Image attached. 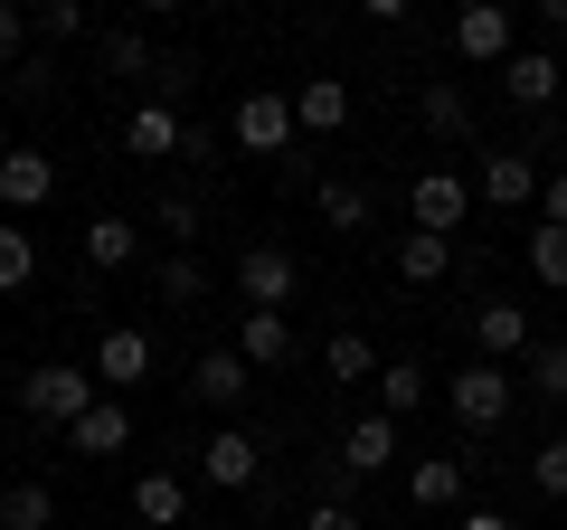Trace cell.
Returning a JSON list of instances; mask_svg holds the SVG:
<instances>
[{"mask_svg": "<svg viewBox=\"0 0 567 530\" xmlns=\"http://www.w3.org/2000/svg\"><path fill=\"white\" fill-rule=\"evenodd\" d=\"M293 133H303V123H293V95H246L237 104V143L246 152H284Z\"/></svg>", "mask_w": 567, "mask_h": 530, "instance_id": "obj_10", "label": "cell"}, {"mask_svg": "<svg viewBox=\"0 0 567 530\" xmlns=\"http://www.w3.org/2000/svg\"><path fill=\"white\" fill-rule=\"evenodd\" d=\"M406 492H416V511H454L464 502V455H425V465L406 473Z\"/></svg>", "mask_w": 567, "mask_h": 530, "instance_id": "obj_21", "label": "cell"}, {"mask_svg": "<svg viewBox=\"0 0 567 530\" xmlns=\"http://www.w3.org/2000/svg\"><path fill=\"white\" fill-rule=\"evenodd\" d=\"M29 275H39V237H29V227L10 218V227H0V294H20Z\"/></svg>", "mask_w": 567, "mask_h": 530, "instance_id": "obj_27", "label": "cell"}, {"mask_svg": "<svg viewBox=\"0 0 567 530\" xmlns=\"http://www.w3.org/2000/svg\"><path fill=\"white\" fill-rule=\"evenodd\" d=\"M199 133L181 123V104H133V123H123V152H142V162H171V152H189Z\"/></svg>", "mask_w": 567, "mask_h": 530, "instance_id": "obj_8", "label": "cell"}, {"mask_svg": "<svg viewBox=\"0 0 567 530\" xmlns=\"http://www.w3.org/2000/svg\"><path fill=\"white\" fill-rule=\"evenodd\" d=\"M303 530H360V511H350V502H312Z\"/></svg>", "mask_w": 567, "mask_h": 530, "instance_id": "obj_37", "label": "cell"}, {"mask_svg": "<svg viewBox=\"0 0 567 530\" xmlns=\"http://www.w3.org/2000/svg\"><path fill=\"white\" fill-rule=\"evenodd\" d=\"M529 388H539V398H567V342L529 350Z\"/></svg>", "mask_w": 567, "mask_h": 530, "instance_id": "obj_34", "label": "cell"}, {"mask_svg": "<svg viewBox=\"0 0 567 530\" xmlns=\"http://www.w3.org/2000/svg\"><path fill=\"white\" fill-rule=\"evenodd\" d=\"M189 388H199V408H246V388H256V379H246V360H237V350H208V360L199 369H189Z\"/></svg>", "mask_w": 567, "mask_h": 530, "instance_id": "obj_13", "label": "cell"}, {"mask_svg": "<svg viewBox=\"0 0 567 530\" xmlns=\"http://www.w3.org/2000/svg\"><path fill=\"white\" fill-rule=\"evenodd\" d=\"M454 530H520V521H511V511H464Z\"/></svg>", "mask_w": 567, "mask_h": 530, "instance_id": "obj_39", "label": "cell"}, {"mask_svg": "<svg viewBox=\"0 0 567 530\" xmlns=\"http://www.w3.org/2000/svg\"><path fill=\"white\" fill-rule=\"evenodd\" d=\"M454 48H464L473 67H511L520 29H511V10H502V0H464V10H454Z\"/></svg>", "mask_w": 567, "mask_h": 530, "instance_id": "obj_4", "label": "cell"}, {"mask_svg": "<svg viewBox=\"0 0 567 530\" xmlns=\"http://www.w3.org/2000/svg\"><path fill=\"white\" fill-rule=\"evenodd\" d=\"M133 379H152V332H104L95 342V388H133Z\"/></svg>", "mask_w": 567, "mask_h": 530, "instance_id": "obj_11", "label": "cell"}, {"mask_svg": "<svg viewBox=\"0 0 567 530\" xmlns=\"http://www.w3.org/2000/svg\"><path fill=\"white\" fill-rule=\"evenodd\" d=\"M133 521L142 530H181L189 521V483H181V473H142V483H133Z\"/></svg>", "mask_w": 567, "mask_h": 530, "instance_id": "obj_14", "label": "cell"}, {"mask_svg": "<svg viewBox=\"0 0 567 530\" xmlns=\"http://www.w3.org/2000/svg\"><path fill=\"white\" fill-rule=\"evenodd\" d=\"M95 408V369H76V360H39L20 379V417H39V427H76V417Z\"/></svg>", "mask_w": 567, "mask_h": 530, "instance_id": "obj_1", "label": "cell"}, {"mask_svg": "<svg viewBox=\"0 0 567 530\" xmlns=\"http://www.w3.org/2000/svg\"><path fill=\"white\" fill-rule=\"evenodd\" d=\"M529 275L548 294H567V227H529Z\"/></svg>", "mask_w": 567, "mask_h": 530, "instance_id": "obj_30", "label": "cell"}, {"mask_svg": "<svg viewBox=\"0 0 567 530\" xmlns=\"http://www.w3.org/2000/svg\"><path fill=\"white\" fill-rule=\"evenodd\" d=\"M152 218L171 227V246H189V237H199V200H189V190H162V208H152Z\"/></svg>", "mask_w": 567, "mask_h": 530, "instance_id": "obj_33", "label": "cell"}, {"mask_svg": "<svg viewBox=\"0 0 567 530\" xmlns=\"http://www.w3.org/2000/svg\"><path fill=\"white\" fill-rule=\"evenodd\" d=\"M473 342H483V360H511V350H529V313L502 304V294H483L473 304Z\"/></svg>", "mask_w": 567, "mask_h": 530, "instance_id": "obj_12", "label": "cell"}, {"mask_svg": "<svg viewBox=\"0 0 567 530\" xmlns=\"http://www.w3.org/2000/svg\"><path fill=\"white\" fill-rule=\"evenodd\" d=\"M445 408L464 417L473 436H492V427L511 417V369H502V360H464V369L445 379Z\"/></svg>", "mask_w": 567, "mask_h": 530, "instance_id": "obj_2", "label": "cell"}, {"mask_svg": "<svg viewBox=\"0 0 567 530\" xmlns=\"http://www.w3.org/2000/svg\"><path fill=\"white\" fill-rule=\"evenodd\" d=\"M539 29L558 39V29H567V0H539Z\"/></svg>", "mask_w": 567, "mask_h": 530, "instance_id": "obj_40", "label": "cell"}, {"mask_svg": "<svg viewBox=\"0 0 567 530\" xmlns=\"http://www.w3.org/2000/svg\"><path fill=\"white\" fill-rule=\"evenodd\" d=\"M416 114H425V133H435V143H464V133H473L464 85H425V104H416Z\"/></svg>", "mask_w": 567, "mask_h": 530, "instance_id": "obj_25", "label": "cell"}, {"mask_svg": "<svg viewBox=\"0 0 567 530\" xmlns=\"http://www.w3.org/2000/svg\"><path fill=\"white\" fill-rule=\"evenodd\" d=\"M58 200V162L48 152H0V208L10 218H29V208Z\"/></svg>", "mask_w": 567, "mask_h": 530, "instance_id": "obj_7", "label": "cell"}, {"mask_svg": "<svg viewBox=\"0 0 567 530\" xmlns=\"http://www.w3.org/2000/svg\"><path fill=\"white\" fill-rule=\"evenodd\" d=\"M398 465V417H360L341 436V473H388Z\"/></svg>", "mask_w": 567, "mask_h": 530, "instance_id": "obj_18", "label": "cell"}, {"mask_svg": "<svg viewBox=\"0 0 567 530\" xmlns=\"http://www.w3.org/2000/svg\"><path fill=\"white\" fill-rule=\"evenodd\" d=\"M29 29H39V20H29V10H10V0H0V67H20V39H29Z\"/></svg>", "mask_w": 567, "mask_h": 530, "instance_id": "obj_35", "label": "cell"}, {"mask_svg": "<svg viewBox=\"0 0 567 530\" xmlns=\"http://www.w3.org/2000/svg\"><path fill=\"white\" fill-rule=\"evenodd\" d=\"M133 256H142V227H133V218H114V208L85 218V265H95V275H123Z\"/></svg>", "mask_w": 567, "mask_h": 530, "instance_id": "obj_16", "label": "cell"}, {"mask_svg": "<svg viewBox=\"0 0 567 530\" xmlns=\"http://www.w3.org/2000/svg\"><path fill=\"white\" fill-rule=\"evenodd\" d=\"M29 20H39L48 39H76V29H85V10H76V0H48V10H29Z\"/></svg>", "mask_w": 567, "mask_h": 530, "instance_id": "obj_36", "label": "cell"}, {"mask_svg": "<svg viewBox=\"0 0 567 530\" xmlns=\"http://www.w3.org/2000/svg\"><path fill=\"white\" fill-rule=\"evenodd\" d=\"M548 227H567V171H548Z\"/></svg>", "mask_w": 567, "mask_h": 530, "instance_id": "obj_38", "label": "cell"}, {"mask_svg": "<svg viewBox=\"0 0 567 530\" xmlns=\"http://www.w3.org/2000/svg\"><path fill=\"white\" fill-rule=\"evenodd\" d=\"M0 530H58V492L48 483H10L0 492Z\"/></svg>", "mask_w": 567, "mask_h": 530, "instance_id": "obj_24", "label": "cell"}, {"mask_svg": "<svg viewBox=\"0 0 567 530\" xmlns=\"http://www.w3.org/2000/svg\"><path fill=\"white\" fill-rule=\"evenodd\" d=\"M293 285H303L293 246L265 237V246H246V256H237V304H246V313H284V304H293Z\"/></svg>", "mask_w": 567, "mask_h": 530, "instance_id": "obj_3", "label": "cell"}, {"mask_svg": "<svg viewBox=\"0 0 567 530\" xmlns=\"http://www.w3.org/2000/svg\"><path fill=\"white\" fill-rule=\"evenodd\" d=\"M529 483H539L548 502H567V436H548V446L529 455Z\"/></svg>", "mask_w": 567, "mask_h": 530, "instance_id": "obj_32", "label": "cell"}, {"mask_svg": "<svg viewBox=\"0 0 567 530\" xmlns=\"http://www.w3.org/2000/svg\"><path fill=\"white\" fill-rule=\"evenodd\" d=\"M104 67H114V77H162V48L142 39V29H114V39H104Z\"/></svg>", "mask_w": 567, "mask_h": 530, "instance_id": "obj_28", "label": "cell"}, {"mask_svg": "<svg viewBox=\"0 0 567 530\" xmlns=\"http://www.w3.org/2000/svg\"><path fill=\"white\" fill-rule=\"evenodd\" d=\"M293 123H303V133H341L350 123V85L341 77H303L293 85Z\"/></svg>", "mask_w": 567, "mask_h": 530, "instance_id": "obj_17", "label": "cell"}, {"mask_svg": "<svg viewBox=\"0 0 567 530\" xmlns=\"http://www.w3.org/2000/svg\"><path fill=\"white\" fill-rule=\"evenodd\" d=\"M199 483L246 492V483H256V436H246V427H218V436L199 446Z\"/></svg>", "mask_w": 567, "mask_h": 530, "instance_id": "obj_9", "label": "cell"}, {"mask_svg": "<svg viewBox=\"0 0 567 530\" xmlns=\"http://www.w3.org/2000/svg\"><path fill=\"white\" fill-rule=\"evenodd\" d=\"M237 360H246V369H284V360H293V323H284V313H246Z\"/></svg>", "mask_w": 567, "mask_h": 530, "instance_id": "obj_19", "label": "cell"}, {"mask_svg": "<svg viewBox=\"0 0 567 530\" xmlns=\"http://www.w3.org/2000/svg\"><path fill=\"white\" fill-rule=\"evenodd\" d=\"M199 294H208L199 256H162V304H199Z\"/></svg>", "mask_w": 567, "mask_h": 530, "instance_id": "obj_31", "label": "cell"}, {"mask_svg": "<svg viewBox=\"0 0 567 530\" xmlns=\"http://www.w3.org/2000/svg\"><path fill=\"white\" fill-rule=\"evenodd\" d=\"M66 446H76V455H123V446H133V417H123L114 398H95V408L66 427Z\"/></svg>", "mask_w": 567, "mask_h": 530, "instance_id": "obj_20", "label": "cell"}, {"mask_svg": "<svg viewBox=\"0 0 567 530\" xmlns=\"http://www.w3.org/2000/svg\"><path fill=\"white\" fill-rule=\"evenodd\" d=\"M464 208H473V190L454 181V171H425V181L406 190V227H425V237H454Z\"/></svg>", "mask_w": 567, "mask_h": 530, "instance_id": "obj_5", "label": "cell"}, {"mask_svg": "<svg viewBox=\"0 0 567 530\" xmlns=\"http://www.w3.org/2000/svg\"><path fill=\"white\" fill-rule=\"evenodd\" d=\"M483 200H492V208L539 200V162H529V152H483Z\"/></svg>", "mask_w": 567, "mask_h": 530, "instance_id": "obj_15", "label": "cell"}, {"mask_svg": "<svg viewBox=\"0 0 567 530\" xmlns=\"http://www.w3.org/2000/svg\"><path fill=\"white\" fill-rule=\"evenodd\" d=\"M558 85H567L558 48H511V67H502V95H511V104H529V114H548V104H558Z\"/></svg>", "mask_w": 567, "mask_h": 530, "instance_id": "obj_6", "label": "cell"}, {"mask_svg": "<svg viewBox=\"0 0 567 530\" xmlns=\"http://www.w3.org/2000/svg\"><path fill=\"white\" fill-rule=\"evenodd\" d=\"M312 208H322V227H331V237L369 227V190H360V181H322V190H312Z\"/></svg>", "mask_w": 567, "mask_h": 530, "instance_id": "obj_26", "label": "cell"}, {"mask_svg": "<svg viewBox=\"0 0 567 530\" xmlns=\"http://www.w3.org/2000/svg\"><path fill=\"white\" fill-rule=\"evenodd\" d=\"M425 398H435V379L416 360H379V417H416Z\"/></svg>", "mask_w": 567, "mask_h": 530, "instance_id": "obj_22", "label": "cell"}, {"mask_svg": "<svg viewBox=\"0 0 567 530\" xmlns=\"http://www.w3.org/2000/svg\"><path fill=\"white\" fill-rule=\"evenodd\" d=\"M445 265H454V237H425V227L398 237V285H435Z\"/></svg>", "mask_w": 567, "mask_h": 530, "instance_id": "obj_23", "label": "cell"}, {"mask_svg": "<svg viewBox=\"0 0 567 530\" xmlns=\"http://www.w3.org/2000/svg\"><path fill=\"white\" fill-rule=\"evenodd\" d=\"M0 152H10V143H0Z\"/></svg>", "mask_w": 567, "mask_h": 530, "instance_id": "obj_41", "label": "cell"}, {"mask_svg": "<svg viewBox=\"0 0 567 530\" xmlns=\"http://www.w3.org/2000/svg\"><path fill=\"white\" fill-rule=\"evenodd\" d=\"M322 369H331V379H379V350H369L360 332H331V342H322Z\"/></svg>", "mask_w": 567, "mask_h": 530, "instance_id": "obj_29", "label": "cell"}]
</instances>
